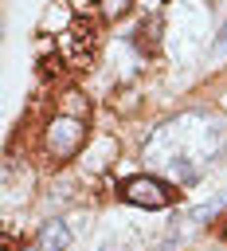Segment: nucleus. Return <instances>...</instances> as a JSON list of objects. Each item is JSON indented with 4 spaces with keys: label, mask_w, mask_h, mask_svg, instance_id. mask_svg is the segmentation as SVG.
Returning a JSON list of instances; mask_svg holds the SVG:
<instances>
[{
    "label": "nucleus",
    "mask_w": 227,
    "mask_h": 251,
    "mask_svg": "<svg viewBox=\"0 0 227 251\" xmlns=\"http://www.w3.org/2000/svg\"><path fill=\"white\" fill-rule=\"evenodd\" d=\"M4 251H12V247H4Z\"/></svg>",
    "instance_id": "obj_7"
},
{
    "label": "nucleus",
    "mask_w": 227,
    "mask_h": 251,
    "mask_svg": "<svg viewBox=\"0 0 227 251\" xmlns=\"http://www.w3.org/2000/svg\"><path fill=\"white\" fill-rule=\"evenodd\" d=\"M129 8H133V0H98V12H102V20H110V24H114V20H121Z\"/></svg>",
    "instance_id": "obj_4"
},
{
    "label": "nucleus",
    "mask_w": 227,
    "mask_h": 251,
    "mask_svg": "<svg viewBox=\"0 0 227 251\" xmlns=\"http://www.w3.org/2000/svg\"><path fill=\"white\" fill-rule=\"evenodd\" d=\"M70 247V227L63 220H47L39 227V239H35V251H67Z\"/></svg>",
    "instance_id": "obj_3"
},
{
    "label": "nucleus",
    "mask_w": 227,
    "mask_h": 251,
    "mask_svg": "<svg viewBox=\"0 0 227 251\" xmlns=\"http://www.w3.org/2000/svg\"><path fill=\"white\" fill-rule=\"evenodd\" d=\"M211 51H215V55H227V20H223V27H219V35H215Z\"/></svg>",
    "instance_id": "obj_6"
},
{
    "label": "nucleus",
    "mask_w": 227,
    "mask_h": 251,
    "mask_svg": "<svg viewBox=\"0 0 227 251\" xmlns=\"http://www.w3.org/2000/svg\"><path fill=\"white\" fill-rule=\"evenodd\" d=\"M219 212V200H211V204H200L196 212H192V220H207V216H215Z\"/></svg>",
    "instance_id": "obj_5"
},
{
    "label": "nucleus",
    "mask_w": 227,
    "mask_h": 251,
    "mask_svg": "<svg viewBox=\"0 0 227 251\" xmlns=\"http://www.w3.org/2000/svg\"><path fill=\"white\" fill-rule=\"evenodd\" d=\"M223 231H227V224H223Z\"/></svg>",
    "instance_id": "obj_8"
},
{
    "label": "nucleus",
    "mask_w": 227,
    "mask_h": 251,
    "mask_svg": "<svg viewBox=\"0 0 227 251\" xmlns=\"http://www.w3.org/2000/svg\"><path fill=\"white\" fill-rule=\"evenodd\" d=\"M106 251H110V247H106Z\"/></svg>",
    "instance_id": "obj_9"
},
{
    "label": "nucleus",
    "mask_w": 227,
    "mask_h": 251,
    "mask_svg": "<svg viewBox=\"0 0 227 251\" xmlns=\"http://www.w3.org/2000/svg\"><path fill=\"white\" fill-rule=\"evenodd\" d=\"M86 133H90L86 118L59 110L55 118H47V126H43V133H39V145H43V153H47L55 165H63V161L78 157V149L86 145Z\"/></svg>",
    "instance_id": "obj_1"
},
{
    "label": "nucleus",
    "mask_w": 227,
    "mask_h": 251,
    "mask_svg": "<svg viewBox=\"0 0 227 251\" xmlns=\"http://www.w3.org/2000/svg\"><path fill=\"white\" fill-rule=\"evenodd\" d=\"M117 196L137 204V208H168L176 200V188L164 180V176H153V173H137L129 180L117 184Z\"/></svg>",
    "instance_id": "obj_2"
}]
</instances>
